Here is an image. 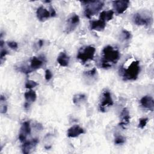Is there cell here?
<instances>
[{
    "mask_svg": "<svg viewBox=\"0 0 154 154\" xmlns=\"http://www.w3.org/2000/svg\"><path fill=\"white\" fill-rule=\"evenodd\" d=\"M38 45L39 48H41L43 45V41L42 40H40L38 42Z\"/></svg>",
    "mask_w": 154,
    "mask_h": 154,
    "instance_id": "29",
    "label": "cell"
},
{
    "mask_svg": "<svg viewBox=\"0 0 154 154\" xmlns=\"http://www.w3.org/2000/svg\"><path fill=\"white\" fill-rule=\"evenodd\" d=\"M38 84L37 82H36L32 80H28L26 83H25V88H29L31 89L32 88H34L35 87H36L37 85H38Z\"/></svg>",
    "mask_w": 154,
    "mask_h": 154,
    "instance_id": "21",
    "label": "cell"
},
{
    "mask_svg": "<svg viewBox=\"0 0 154 154\" xmlns=\"http://www.w3.org/2000/svg\"><path fill=\"white\" fill-rule=\"evenodd\" d=\"M103 58L102 67L104 69L111 67V63L116 64L120 58V53L118 50L114 49L111 46H106L102 50Z\"/></svg>",
    "mask_w": 154,
    "mask_h": 154,
    "instance_id": "1",
    "label": "cell"
},
{
    "mask_svg": "<svg viewBox=\"0 0 154 154\" xmlns=\"http://www.w3.org/2000/svg\"><path fill=\"white\" fill-rule=\"evenodd\" d=\"M36 16L37 19L42 22H43L51 17L50 12L43 7H40L37 9Z\"/></svg>",
    "mask_w": 154,
    "mask_h": 154,
    "instance_id": "12",
    "label": "cell"
},
{
    "mask_svg": "<svg viewBox=\"0 0 154 154\" xmlns=\"http://www.w3.org/2000/svg\"><path fill=\"white\" fill-rule=\"evenodd\" d=\"M112 105H113V100L109 91H108V90L103 91L100 104L99 105L100 111L102 112H105V107L110 106H112Z\"/></svg>",
    "mask_w": 154,
    "mask_h": 154,
    "instance_id": "6",
    "label": "cell"
},
{
    "mask_svg": "<svg viewBox=\"0 0 154 154\" xmlns=\"http://www.w3.org/2000/svg\"><path fill=\"white\" fill-rule=\"evenodd\" d=\"M50 9H51V11H50L51 16V17H55V16H56V12H55V10H54V8L52 7H50Z\"/></svg>",
    "mask_w": 154,
    "mask_h": 154,
    "instance_id": "28",
    "label": "cell"
},
{
    "mask_svg": "<svg viewBox=\"0 0 154 154\" xmlns=\"http://www.w3.org/2000/svg\"><path fill=\"white\" fill-rule=\"evenodd\" d=\"M148 119L147 118H141L139 120V123H138V128L141 129H143L147 123Z\"/></svg>",
    "mask_w": 154,
    "mask_h": 154,
    "instance_id": "22",
    "label": "cell"
},
{
    "mask_svg": "<svg viewBox=\"0 0 154 154\" xmlns=\"http://www.w3.org/2000/svg\"><path fill=\"white\" fill-rule=\"evenodd\" d=\"M134 22L137 25H149L152 22V17L143 13H137L134 15Z\"/></svg>",
    "mask_w": 154,
    "mask_h": 154,
    "instance_id": "5",
    "label": "cell"
},
{
    "mask_svg": "<svg viewBox=\"0 0 154 154\" xmlns=\"http://www.w3.org/2000/svg\"><path fill=\"white\" fill-rule=\"evenodd\" d=\"M84 133V129L78 125H74L67 131V136L70 138H75Z\"/></svg>",
    "mask_w": 154,
    "mask_h": 154,
    "instance_id": "14",
    "label": "cell"
},
{
    "mask_svg": "<svg viewBox=\"0 0 154 154\" xmlns=\"http://www.w3.org/2000/svg\"><path fill=\"white\" fill-rule=\"evenodd\" d=\"M96 49L91 46H86L84 49H81L78 53L77 58L80 60L82 63H85L88 60H93L95 54Z\"/></svg>",
    "mask_w": 154,
    "mask_h": 154,
    "instance_id": "4",
    "label": "cell"
},
{
    "mask_svg": "<svg viewBox=\"0 0 154 154\" xmlns=\"http://www.w3.org/2000/svg\"><path fill=\"white\" fill-rule=\"evenodd\" d=\"M24 97L26 100V102L31 104L32 102H34L37 98V94L33 90H29L24 94Z\"/></svg>",
    "mask_w": 154,
    "mask_h": 154,
    "instance_id": "19",
    "label": "cell"
},
{
    "mask_svg": "<svg viewBox=\"0 0 154 154\" xmlns=\"http://www.w3.org/2000/svg\"><path fill=\"white\" fill-rule=\"evenodd\" d=\"M114 15V11L112 10H108V11H103L100 13L99 16V19L106 22L111 20L112 19Z\"/></svg>",
    "mask_w": 154,
    "mask_h": 154,
    "instance_id": "18",
    "label": "cell"
},
{
    "mask_svg": "<svg viewBox=\"0 0 154 154\" xmlns=\"http://www.w3.org/2000/svg\"><path fill=\"white\" fill-rule=\"evenodd\" d=\"M31 133V127L30 123L29 121L24 122L21 126L20 129V132L19 134V140L21 142H25L26 141V137Z\"/></svg>",
    "mask_w": 154,
    "mask_h": 154,
    "instance_id": "7",
    "label": "cell"
},
{
    "mask_svg": "<svg viewBox=\"0 0 154 154\" xmlns=\"http://www.w3.org/2000/svg\"><path fill=\"white\" fill-rule=\"evenodd\" d=\"M79 22V17L76 14H73L67 19L66 31L67 33L73 31Z\"/></svg>",
    "mask_w": 154,
    "mask_h": 154,
    "instance_id": "8",
    "label": "cell"
},
{
    "mask_svg": "<svg viewBox=\"0 0 154 154\" xmlns=\"http://www.w3.org/2000/svg\"><path fill=\"white\" fill-rule=\"evenodd\" d=\"M96 73V68H93V69H91V70H90L89 71H87L85 73L86 75H87L88 76H94Z\"/></svg>",
    "mask_w": 154,
    "mask_h": 154,
    "instance_id": "27",
    "label": "cell"
},
{
    "mask_svg": "<svg viewBox=\"0 0 154 154\" xmlns=\"http://www.w3.org/2000/svg\"><path fill=\"white\" fill-rule=\"evenodd\" d=\"M81 2L84 4V14L88 18H90L97 13L104 5V2L102 1H82Z\"/></svg>",
    "mask_w": 154,
    "mask_h": 154,
    "instance_id": "2",
    "label": "cell"
},
{
    "mask_svg": "<svg viewBox=\"0 0 154 154\" xmlns=\"http://www.w3.org/2000/svg\"><path fill=\"white\" fill-rule=\"evenodd\" d=\"M130 122V116L128 110L125 108L122 110L120 114V122L119 123V126L125 128V126L129 124Z\"/></svg>",
    "mask_w": 154,
    "mask_h": 154,
    "instance_id": "13",
    "label": "cell"
},
{
    "mask_svg": "<svg viewBox=\"0 0 154 154\" xmlns=\"http://www.w3.org/2000/svg\"><path fill=\"white\" fill-rule=\"evenodd\" d=\"M38 143V140L37 138H34L30 141H25L22 146V152L25 154L30 153L31 150L35 147Z\"/></svg>",
    "mask_w": 154,
    "mask_h": 154,
    "instance_id": "10",
    "label": "cell"
},
{
    "mask_svg": "<svg viewBox=\"0 0 154 154\" xmlns=\"http://www.w3.org/2000/svg\"><path fill=\"white\" fill-rule=\"evenodd\" d=\"M85 100H86V96L82 94H76L74 96L73 98V102L76 105H79L81 103H82V102H84Z\"/></svg>",
    "mask_w": 154,
    "mask_h": 154,
    "instance_id": "20",
    "label": "cell"
},
{
    "mask_svg": "<svg viewBox=\"0 0 154 154\" xmlns=\"http://www.w3.org/2000/svg\"><path fill=\"white\" fill-rule=\"evenodd\" d=\"M52 77V72L49 70L47 69L45 71V79L46 81H49Z\"/></svg>",
    "mask_w": 154,
    "mask_h": 154,
    "instance_id": "26",
    "label": "cell"
},
{
    "mask_svg": "<svg viewBox=\"0 0 154 154\" xmlns=\"http://www.w3.org/2000/svg\"><path fill=\"white\" fill-rule=\"evenodd\" d=\"M140 72L138 61H132L129 67L123 70V76L126 80H135Z\"/></svg>",
    "mask_w": 154,
    "mask_h": 154,
    "instance_id": "3",
    "label": "cell"
},
{
    "mask_svg": "<svg viewBox=\"0 0 154 154\" xmlns=\"http://www.w3.org/2000/svg\"><path fill=\"white\" fill-rule=\"evenodd\" d=\"M112 6L117 14H122L128 8L129 1H114Z\"/></svg>",
    "mask_w": 154,
    "mask_h": 154,
    "instance_id": "9",
    "label": "cell"
},
{
    "mask_svg": "<svg viewBox=\"0 0 154 154\" xmlns=\"http://www.w3.org/2000/svg\"><path fill=\"white\" fill-rule=\"evenodd\" d=\"M106 26V22L100 19L97 20H92L90 22V27L92 30H96L98 31H103Z\"/></svg>",
    "mask_w": 154,
    "mask_h": 154,
    "instance_id": "15",
    "label": "cell"
},
{
    "mask_svg": "<svg viewBox=\"0 0 154 154\" xmlns=\"http://www.w3.org/2000/svg\"><path fill=\"white\" fill-rule=\"evenodd\" d=\"M140 103L143 107L148 109L152 111L154 108V100L152 97L150 96H144L140 100Z\"/></svg>",
    "mask_w": 154,
    "mask_h": 154,
    "instance_id": "11",
    "label": "cell"
},
{
    "mask_svg": "<svg viewBox=\"0 0 154 154\" xmlns=\"http://www.w3.org/2000/svg\"><path fill=\"white\" fill-rule=\"evenodd\" d=\"M125 142V138L122 135L117 136L114 140V143L116 144H123Z\"/></svg>",
    "mask_w": 154,
    "mask_h": 154,
    "instance_id": "23",
    "label": "cell"
},
{
    "mask_svg": "<svg viewBox=\"0 0 154 154\" xmlns=\"http://www.w3.org/2000/svg\"><path fill=\"white\" fill-rule=\"evenodd\" d=\"M70 58L65 52H61L57 57V62L62 67H67L69 65Z\"/></svg>",
    "mask_w": 154,
    "mask_h": 154,
    "instance_id": "17",
    "label": "cell"
},
{
    "mask_svg": "<svg viewBox=\"0 0 154 154\" xmlns=\"http://www.w3.org/2000/svg\"><path fill=\"white\" fill-rule=\"evenodd\" d=\"M122 37L124 40H129L131 38V34L129 31H127V30H125V29H123L122 31Z\"/></svg>",
    "mask_w": 154,
    "mask_h": 154,
    "instance_id": "24",
    "label": "cell"
},
{
    "mask_svg": "<svg viewBox=\"0 0 154 154\" xmlns=\"http://www.w3.org/2000/svg\"><path fill=\"white\" fill-rule=\"evenodd\" d=\"M43 64V61L40 58L33 57L31 60L29 69L32 72V70H37L42 67Z\"/></svg>",
    "mask_w": 154,
    "mask_h": 154,
    "instance_id": "16",
    "label": "cell"
},
{
    "mask_svg": "<svg viewBox=\"0 0 154 154\" xmlns=\"http://www.w3.org/2000/svg\"><path fill=\"white\" fill-rule=\"evenodd\" d=\"M7 45L12 49H17L18 48V45L15 42H8L7 43Z\"/></svg>",
    "mask_w": 154,
    "mask_h": 154,
    "instance_id": "25",
    "label": "cell"
}]
</instances>
